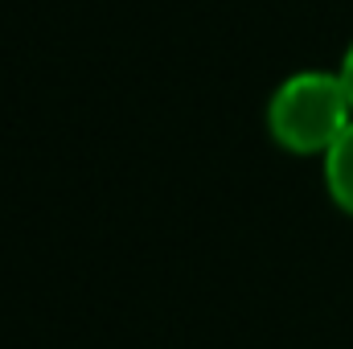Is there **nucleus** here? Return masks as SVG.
Masks as SVG:
<instances>
[{"mask_svg":"<svg viewBox=\"0 0 353 349\" xmlns=\"http://www.w3.org/2000/svg\"><path fill=\"white\" fill-rule=\"evenodd\" d=\"M353 123L341 70H296L267 99V136L292 157H325Z\"/></svg>","mask_w":353,"mask_h":349,"instance_id":"nucleus-1","label":"nucleus"},{"mask_svg":"<svg viewBox=\"0 0 353 349\" xmlns=\"http://www.w3.org/2000/svg\"><path fill=\"white\" fill-rule=\"evenodd\" d=\"M341 83H345V90H350V99H353V41H350V50H345V58H341Z\"/></svg>","mask_w":353,"mask_h":349,"instance_id":"nucleus-3","label":"nucleus"},{"mask_svg":"<svg viewBox=\"0 0 353 349\" xmlns=\"http://www.w3.org/2000/svg\"><path fill=\"white\" fill-rule=\"evenodd\" d=\"M325 161V189H329V201L353 218V123L333 140V148L321 157Z\"/></svg>","mask_w":353,"mask_h":349,"instance_id":"nucleus-2","label":"nucleus"}]
</instances>
